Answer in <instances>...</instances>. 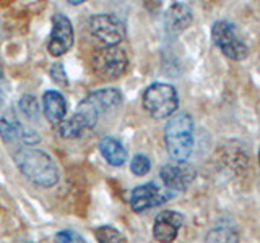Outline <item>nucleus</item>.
I'll use <instances>...</instances> for the list:
<instances>
[{
    "label": "nucleus",
    "instance_id": "obj_7",
    "mask_svg": "<svg viewBox=\"0 0 260 243\" xmlns=\"http://www.w3.org/2000/svg\"><path fill=\"white\" fill-rule=\"evenodd\" d=\"M128 65L127 52L119 46L101 47L93 55V71L98 78L104 81L117 79L125 73Z\"/></svg>",
    "mask_w": 260,
    "mask_h": 243
},
{
    "label": "nucleus",
    "instance_id": "obj_2",
    "mask_svg": "<svg viewBox=\"0 0 260 243\" xmlns=\"http://www.w3.org/2000/svg\"><path fill=\"white\" fill-rule=\"evenodd\" d=\"M13 162L31 183L41 188H52L59 182V167L43 149L21 146L13 152Z\"/></svg>",
    "mask_w": 260,
    "mask_h": 243
},
{
    "label": "nucleus",
    "instance_id": "obj_11",
    "mask_svg": "<svg viewBox=\"0 0 260 243\" xmlns=\"http://www.w3.org/2000/svg\"><path fill=\"white\" fill-rule=\"evenodd\" d=\"M159 177L162 180V185H165V188L174 194L176 191H184L187 186L192 183L195 172L189 166L174 162V164H168L162 167Z\"/></svg>",
    "mask_w": 260,
    "mask_h": 243
},
{
    "label": "nucleus",
    "instance_id": "obj_17",
    "mask_svg": "<svg viewBox=\"0 0 260 243\" xmlns=\"http://www.w3.org/2000/svg\"><path fill=\"white\" fill-rule=\"evenodd\" d=\"M94 237H96L98 243H128L124 235L111 225L98 227L94 230Z\"/></svg>",
    "mask_w": 260,
    "mask_h": 243
},
{
    "label": "nucleus",
    "instance_id": "obj_4",
    "mask_svg": "<svg viewBox=\"0 0 260 243\" xmlns=\"http://www.w3.org/2000/svg\"><path fill=\"white\" fill-rule=\"evenodd\" d=\"M142 102L148 115L156 120H162L173 117L176 113L179 96L174 86L168 83H153L145 89Z\"/></svg>",
    "mask_w": 260,
    "mask_h": 243
},
{
    "label": "nucleus",
    "instance_id": "obj_15",
    "mask_svg": "<svg viewBox=\"0 0 260 243\" xmlns=\"http://www.w3.org/2000/svg\"><path fill=\"white\" fill-rule=\"evenodd\" d=\"M100 152L106 162L114 167L124 166L127 160V149L124 148V144L112 136H104L100 141Z\"/></svg>",
    "mask_w": 260,
    "mask_h": 243
},
{
    "label": "nucleus",
    "instance_id": "obj_12",
    "mask_svg": "<svg viewBox=\"0 0 260 243\" xmlns=\"http://www.w3.org/2000/svg\"><path fill=\"white\" fill-rule=\"evenodd\" d=\"M0 138L5 143H23L29 146L39 141V136L31 128L24 127L13 117L0 118Z\"/></svg>",
    "mask_w": 260,
    "mask_h": 243
},
{
    "label": "nucleus",
    "instance_id": "obj_19",
    "mask_svg": "<svg viewBox=\"0 0 260 243\" xmlns=\"http://www.w3.org/2000/svg\"><path fill=\"white\" fill-rule=\"evenodd\" d=\"M20 109H21V112L26 115L28 118H31V120H36L38 117H39V110H41V107L38 105V101L35 99L32 96H23L21 97V101H20Z\"/></svg>",
    "mask_w": 260,
    "mask_h": 243
},
{
    "label": "nucleus",
    "instance_id": "obj_10",
    "mask_svg": "<svg viewBox=\"0 0 260 243\" xmlns=\"http://www.w3.org/2000/svg\"><path fill=\"white\" fill-rule=\"evenodd\" d=\"M184 224V216L176 211H161L154 217L153 235L159 243H173Z\"/></svg>",
    "mask_w": 260,
    "mask_h": 243
},
{
    "label": "nucleus",
    "instance_id": "obj_14",
    "mask_svg": "<svg viewBox=\"0 0 260 243\" xmlns=\"http://www.w3.org/2000/svg\"><path fill=\"white\" fill-rule=\"evenodd\" d=\"M165 23L169 32H181L192 23V10L185 4H174L166 12Z\"/></svg>",
    "mask_w": 260,
    "mask_h": 243
},
{
    "label": "nucleus",
    "instance_id": "obj_16",
    "mask_svg": "<svg viewBox=\"0 0 260 243\" xmlns=\"http://www.w3.org/2000/svg\"><path fill=\"white\" fill-rule=\"evenodd\" d=\"M207 243H239V232L233 224L219 222L207 233Z\"/></svg>",
    "mask_w": 260,
    "mask_h": 243
},
{
    "label": "nucleus",
    "instance_id": "obj_5",
    "mask_svg": "<svg viewBox=\"0 0 260 243\" xmlns=\"http://www.w3.org/2000/svg\"><path fill=\"white\" fill-rule=\"evenodd\" d=\"M211 37L215 46L231 60H244L249 55V47L239 36L236 26L228 20L215 21L211 26Z\"/></svg>",
    "mask_w": 260,
    "mask_h": 243
},
{
    "label": "nucleus",
    "instance_id": "obj_8",
    "mask_svg": "<svg viewBox=\"0 0 260 243\" xmlns=\"http://www.w3.org/2000/svg\"><path fill=\"white\" fill-rule=\"evenodd\" d=\"M75 40V32H73L72 21L63 13H55L52 16V31L49 37L47 51L54 57H60L67 54Z\"/></svg>",
    "mask_w": 260,
    "mask_h": 243
},
{
    "label": "nucleus",
    "instance_id": "obj_9",
    "mask_svg": "<svg viewBox=\"0 0 260 243\" xmlns=\"http://www.w3.org/2000/svg\"><path fill=\"white\" fill-rule=\"evenodd\" d=\"M173 193L166 188H161L156 183H145L137 186L130 193V206L135 213H143L150 208H156L165 205L168 199H171Z\"/></svg>",
    "mask_w": 260,
    "mask_h": 243
},
{
    "label": "nucleus",
    "instance_id": "obj_20",
    "mask_svg": "<svg viewBox=\"0 0 260 243\" xmlns=\"http://www.w3.org/2000/svg\"><path fill=\"white\" fill-rule=\"evenodd\" d=\"M54 241L55 243H86L85 238L81 237L78 232L70 230V229H65V230L57 232L55 237H54Z\"/></svg>",
    "mask_w": 260,
    "mask_h": 243
},
{
    "label": "nucleus",
    "instance_id": "obj_1",
    "mask_svg": "<svg viewBox=\"0 0 260 243\" xmlns=\"http://www.w3.org/2000/svg\"><path fill=\"white\" fill-rule=\"evenodd\" d=\"M120 102L122 94L116 88H104L89 93L78 104L73 115L57 125V132L65 140H75V138L93 130L103 113L117 107Z\"/></svg>",
    "mask_w": 260,
    "mask_h": 243
},
{
    "label": "nucleus",
    "instance_id": "obj_13",
    "mask_svg": "<svg viewBox=\"0 0 260 243\" xmlns=\"http://www.w3.org/2000/svg\"><path fill=\"white\" fill-rule=\"evenodd\" d=\"M43 112L44 117L51 124L59 125L60 122L65 120V115H67V101H65V97L59 91L49 89L43 96Z\"/></svg>",
    "mask_w": 260,
    "mask_h": 243
},
{
    "label": "nucleus",
    "instance_id": "obj_3",
    "mask_svg": "<svg viewBox=\"0 0 260 243\" xmlns=\"http://www.w3.org/2000/svg\"><path fill=\"white\" fill-rule=\"evenodd\" d=\"M165 143L169 157L179 164H185L193 148V120L190 113L177 112L168 118L165 127Z\"/></svg>",
    "mask_w": 260,
    "mask_h": 243
},
{
    "label": "nucleus",
    "instance_id": "obj_6",
    "mask_svg": "<svg viewBox=\"0 0 260 243\" xmlns=\"http://www.w3.org/2000/svg\"><path fill=\"white\" fill-rule=\"evenodd\" d=\"M88 31L91 37L101 47L119 46L120 40L125 37V24L119 16L112 13H98L89 16Z\"/></svg>",
    "mask_w": 260,
    "mask_h": 243
},
{
    "label": "nucleus",
    "instance_id": "obj_22",
    "mask_svg": "<svg viewBox=\"0 0 260 243\" xmlns=\"http://www.w3.org/2000/svg\"><path fill=\"white\" fill-rule=\"evenodd\" d=\"M4 76V68H2V63H0V79H2Z\"/></svg>",
    "mask_w": 260,
    "mask_h": 243
},
{
    "label": "nucleus",
    "instance_id": "obj_21",
    "mask_svg": "<svg viewBox=\"0 0 260 243\" xmlns=\"http://www.w3.org/2000/svg\"><path fill=\"white\" fill-rule=\"evenodd\" d=\"M51 78L54 83L60 85V86H67L69 85V76L67 73H65L62 63H54L52 68H51Z\"/></svg>",
    "mask_w": 260,
    "mask_h": 243
},
{
    "label": "nucleus",
    "instance_id": "obj_18",
    "mask_svg": "<svg viewBox=\"0 0 260 243\" xmlns=\"http://www.w3.org/2000/svg\"><path fill=\"white\" fill-rule=\"evenodd\" d=\"M150 169H151V160L145 154H137L132 159V162H130V170H132L134 175L143 177L150 172Z\"/></svg>",
    "mask_w": 260,
    "mask_h": 243
}]
</instances>
